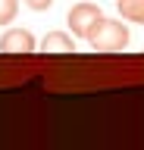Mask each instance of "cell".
Wrapping results in <instances>:
<instances>
[{
    "label": "cell",
    "mask_w": 144,
    "mask_h": 150,
    "mask_svg": "<svg viewBox=\"0 0 144 150\" xmlns=\"http://www.w3.org/2000/svg\"><path fill=\"white\" fill-rule=\"evenodd\" d=\"M128 38H132V31H128V25H122L119 19H100L85 41L97 53H119V50L128 47Z\"/></svg>",
    "instance_id": "1"
},
{
    "label": "cell",
    "mask_w": 144,
    "mask_h": 150,
    "mask_svg": "<svg viewBox=\"0 0 144 150\" xmlns=\"http://www.w3.org/2000/svg\"><path fill=\"white\" fill-rule=\"evenodd\" d=\"M100 19H104L100 6H97V3L82 0V3H75V6L69 9L66 22H69V28H72V35H75V38H88V35H91V28H94Z\"/></svg>",
    "instance_id": "2"
},
{
    "label": "cell",
    "mask_w": 144,
    "mask_h": 150,
    "mask_svg": "<svg viewBox=\"0 0 144 150\" xmlns=\"http://www.w3.org/2000/svg\"><path fill=\"white\" fill-rule=\"evenodd\" d=\"M35 47H38V41H35V35L28 28H10L0 38V50L3 53H31Z\"/></svg>",
    "instance_id": "3"
},
{
    "label": "cell",
    "mask_w": 144,
    "mask_h": 150,
    "mask_svg": "<svg viewBox=\"0 0 144 150\" xmlns=\"http://www.w3.org/2000/svg\"><path fill=\"white\" fill-rule=\"evenodd\" d=\"M41 50H44V53H72V50H75V41H72V35H66V31H50V35H44V41H41Z\"/></svg>",
    "instance_id": "4"
},
{
    "label": "cell",
    "mask_w": 144,
    "mask_h": 150,
    "mask_svg": "<svg viewBox=\"0 0 144 150\" xmlns=\"http://www.w3.org/2000/svg\"><path fill=\"white\" fill-rule=\"evenodd\" d=\"M116 9L119 16L135 22V25H144V0H116Z\"/></svg>",
    "instance_id": "5"
},
{
    "label": "cell",
    "mask_w": 144,
    "mask_h": 150,
    "mask_svg": "<svg viewBox=\"0 0 144 150\" xmlns=\"http://www.w3.org/2000/svg\"><path fill=\"white\" fill-rule=\"evenodd\" d=\"M16 13H19V0H0V25L13 22Z\"/></svg>",
    "instance_id": "6"
},
{
    "label": "cell",
    "mask_w": 144,
    "mask_h": 150,
    "mask_svg": "<svg viewBox=\"0 0 144 150\" xmlns=\"http://www.w3.org/2000/svg\"><path fill=\"white\" fill-rule=\"evenodd\" d=\"M25 6H28V9H38V13H44V9L53 6V0H25Z\"/></svg>",
    "instance_id": "7"
}]
</instances>
